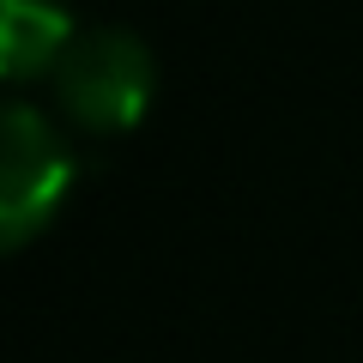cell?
Listing matches in <instances>:
<instances>
[{"mask_svg": "<svg viewBox=\"0 0 363 363\" xmlns=\"http://www.w3.org/2000/svg\"><path fill=\"white\" fill-rule=\"evenodd\" d=\"M55 104L73 128L85 133H128L133 121L152 109L157 91V55L145 49L133 30L97 25L79 30L67 55L55 61Z\"/></svg>", "mask_w": 363, "mask_h": 363, "instance_id": "1", "label": "cell"}, {"mask_svg": "<svg viewBox=\"0 0 363 363\" xmlns=\"http://www.w3.org/2000/svg\"><path fill=\"white\" fill-rule=\"evenodd\" d=\"M73 145L37 104L0 109V242L25 248L73 188Z\"/></svg>", "mask_w": 363, "mask_h": 363, "instance_id": "2", "label": "cell"}, {"mask_svg": "<svg viewBox=\"0 0 363 363\" xmlns=\"http://www.w3.org/2000/svg\"><path fill=\"white\" fill-rule=\"evenodd\" d=\"M73 37L79 25L61 0H0V67L13 85L55 73V61L67 55Z\"/></svg>", "mask_w": 363, "mask_h": 363, "instance_id": "3", "label": "cell"}]
</instances>
